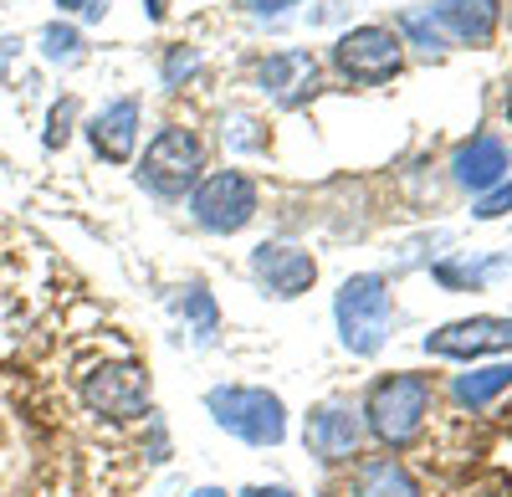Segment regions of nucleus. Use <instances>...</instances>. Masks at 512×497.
I'll use <instances>...</instances> for the list:
<instances>
[{
    "mask_svg": "<svg viewBox=\"0 0 512 497\" xmlns=\"http://www.w3.org/2000/svg\"><path fill=\"white\" fill-rule=\"evenodd\" d=\"M502 211H512V180H507V185H497L492 195H482V200H477V216H482V221H497Z\"/></svg>",
    "mask_w": 512,
    "mask_h": 497,
    "instance_id": "nucleus-18",
    "label": "nucleus"
},
{
    "mask_svg": "<svg viewBox=\"0 0 512 497\" xmlns=\"http://www.w3.org/2000/svg\"><path fill=\"white\" fill-rule=\"evenodd\" d=\"M502 390H512V364H487V369H472V375H456V400L466 410L492 405Z\"/></svg>",
    "mask_w": 512,
    "mask_h": 497,
    "instance_id": "nucleus-16",
    "label": "nucleus"
},
{
    "mask_svg": "<svg viewBox=\"0 0 512 497\" xmlns=\"http://www.w3.org/2000/svg\"><path fill=\"white\" fill-rule=\"evenodd\" d=\"M333 318H338V339H344L349 354L369 359L384 349V339H390V287H384V277H349L344 287H338L333 298Z\"/></svg>",
    "mask_w": 512,
    "mask_h": 497,
    "instance_id": "nucleus-1",
    "label": "nucleus"
},
{
    "mask_svg": "<svg viewBox=\"0 0 512 497\" xmlns=\"http://www.w3.org/2000/svg\"><path fill=\"white\" fill-rule=\"evenodd\" d=\"M77 390H82V400H88V410H98V416H108V421L149 416V369L134 364V359L93 364L88 375L77 380Z\"/></svg>",
    "mask_w": 512,
    "mask_h": 497,
    "instance_id": "nucleus-4",
    "label": "nucleus"
},
{
    "mask_svg": "<svg viewBox=\"0 0 512 497\" xmlns=\"http://www.w3.org/2000/svg\"><path fill=\"white\" fill-rule=\"evenodd\" d=\"M400 57H405V47H400V36L390 26H359V31H349L333 47V62L344 67L354 82H384V77H395L400 72Z\"/></svg>",
    "mask_w": 512,
    "mask_h": 497,
    "instance_id": "nucleus-7",
    "label": "nucleus"
},
{
    "mask_svg": "<svg viewBox=\"0 0 512 497\" xmlns=\"http://www.w3.org/2000/svg\"><path fill=\"white\" fill-rule=\"evenodd\" d=\"M354 497H420V482L395 457H369L354 472Z\"/></svg>",
    "mask_w": 512,
    "mask_h": 497,
    "instance_id": "nucleus-15",
    "label": "nucleus"
},
{
    "mask_svg": "<svg viewBox=\"0 0 512 497\" xmlns=\"http://www.w3.org/2000/svg\"><path fill=\"white\" fill-rule=\"evenodd\" d=\"M308 451L318 462H344L349 451L359 446V416L349 405H318L308 416Z\"/></svg>",
    "mask_w": 512,
    "mask_h": 497,
    "instance_id": "nucleus-10",
    "label": "nucleus"
},
{
    "mask_svg": "<svg viewBox=\"0 0 512 497\" xmlns=\"http://www.w3.org/2000/svg\"><path fill=\"white\" fill-rule=\"evenodd\" d=\"M41 41H47V57L52 62H62V57L77 52V31L72 26H47V31H41Z\"/></svg>",
    "mask_w": 512,
    "mask_h": 497,
    "instance_id": "nucleus-17",
    "label": "nucleus"
},
{
    "mask_svg": "<svg viewBox=\"0 0 512 497\" xmlns=\"http://www.w3.org/2000/svg\"><path fill=\"white\" fill-rule=\"evenodd\" d=\"M57 6H62V11H88L93 0H57Z\"/></svg>",
    "mask_w": 512,
    "mask_h": 497,
    "instance_id": "nucleus-23",
    "label": "nucleus"
},
{
    "mask_svg": "<svg viewBox=\"0 0 512 497\" xmlns=\"http://www.w3.org/2000/svg\"><path fill=\"white\" fill-rule=\"evenodd\" d=\"M405 31L420 41V47H441V41H446V31H441L431 16H405Z\"/></svg>",
    "mask_w": 512,
    "mask_h": 497,
    "instance_id": "nucleus-19",
    "label": "nucleus"
},
{
    "mask_svg": "<svg viewBox=\"0 0 512 497\" xmlns=\"http://www.w3.org/2000/svg\"><path fill=\"white\" fill-rule=\"evenodd\" d=\"M144 185L159 195H185L200 180V139L185 129H164L144 154Z\"/></svg>",
    "mask_w": 512,
    "mask_h": 497,
    "instance_id": "nucleus-6",
    "label": "nucleus"
},
{
    "mask_svg": "<svg viewBox=\"0 0 512 497\" xmlns=\"http://www.w3.org/2000/svg\"><path fill=\"white\" fill-rule=\"evenodd\" d=\"M256 11H282V6H292V0H251Z\"/></svg>",
    "mask_w": 512,
    "mask_h": 497,
    "instance_id": "nucleus-22",
    "label": "nucleus"
},
{
    "mask_svg": "<svg viewBox=\"0 0 512 497\" xmlns=\"http://www.w3.org/2000/svg\"><path fill=\"white\" fill-rule=\"evenodd\" d=\"M67 123H72V103H57V108H52V129H47V144H52V149L67 144V134H72Z\"/></svg>",
    "mask_w": 512,
    "mask_h": 497,
    "instance_id": "nucleus-20",
    "label": "nucleus"
},
{
    "mask_svg": "<svg viewBox=\"0 0 512 497\" xmlns=\"http://www.w3.org/2000/svg\"><path fill=\"white\" fill-rule=\"evenodd\" d=\"M431 354L446 359H477V354H512V318H461L425 339Z\"/></svg>",
    "mask_w": 512,
    "mask_h": 497,
    "instance_id": "nucleus-8",
    "label": "nucleus"
},
{
    "mask_svg": "<svg viewBox=\"0 0 512 497\" xmlns=\"http://www.w3.org/2000/svg\"><path fill=\"white\" fill-rule=\"evenodd\" d=\"M364 416L384 446H405L420 436L425 416H431V385L420 375H384L364 400Z\"/></svg>",
    "mask_w": 512,
    "mask_h": 497,
    "instance_id": "nucleus-3",
    "label": "nucleus"
},
{
    "mask_svg": "<svg viewBox=\"0 0 512 497\" xmlns=\"http://www.w3.org/2000/svg\"><path fill=\"white\" fill-rule=\"evenodd\" d=\"M210 416L221 431L241 436L246 446H277L287 436V405L272 390H251V385H221L205 395Z\"/></svg>",
    "mask_w": 512,
    "mask_h": 497,
    "instance_id": "nucleus-2",
    "label": "nucleus"
},
{
    "mask_svg": "<svg viewBox=\"0 0 512 497\" xmlns=\"http://www.w3.org/2000/svg\"><path fill=\"white\" fill-rule=\"evenodd\" d=\"M88 134H93V149H98L103 159L123 164L128 154H134V144H139V103H134V98L108 103V108L88 123Z\"/></svg>",
    "mask_w": 512,
    "mask_h": 497,
    "instance_id": "nucleus-11",
    "label": "nucleus"
},
{
    "mask_svg": "<svg viewBox=\"0 0 512 497\" xmlns=\"http://www.w3.org/2000/svg\"><path fill=\"white\" fill-rule=\"evenodd\" d=\"M195 497H226V492H216V487H205V492H195Z\"/></svg>",
    "mask_w": 512,
    "mask_h": 497,
    "instance_id": "nucleus-25",
    "label": "nucleus"
},
{
    "mask_svg": "<svg viewBox=\"0 0 512 497\" xmlns=\"http://www.w3.org/2000/svg\"><path fill=\"white\" fill-rule=\"evenodd\" d=\"M144 6H149V16H154V21H164V11H169L164 0H144Z\"/></svg>",
    "mask_w": 512,
    "mask_h": 497,
    "instance_id": "nucleus-24",
    "label": "nucleus"
},
{
    "mask_svg": "<svg viewBox=\"0 0 512 497\" xmlns=\"http://www.w3.org/2000/svg\"><path fill=\"white\" fill-rule=\"evenodd\" d=\"M436 26L456 41H487L497 31V0H441Z\"/></svg>",
    "mask_w": 512,
    "mask_h": 497,
    "instance_id": "nucleus-13",
    "label": "nucleus"
},
{
    "mask_svg": "<svg viewBox=\"0 0 512 497\" xmlns=\"http://www.w3.org/2000/svg\"><path fill=\"white\" fill-rule=\"evenodd\" d=\"M256 277L267 282V293L272 298H297V293H308L313 277H318V262L308 252H297V246H256V257H251Z\"/></svg>",
    "mask_w": 512,
    "mask_h": 497,
    "instance_id": "nucleus-9",
    "label": "nucleus"
},
{
    "mask_svg": "<svg viewBox=\"0 0 512 497\" xmlns=\"http://www.w3.org/2000/svg\"><path fill=\"white\" fill-rule=\"evenodd\" d=\"M241 497H292V492L287 487H246Z\"/></svg>",
    "mask_w": 512,
    "mask_h": 497,
    "instance_id": "nucleus-21",
    "label": "nucleus"
},
{
    "mask_svg": "<svg viewBox=\"0 0 512 497\" xmlns=\"http://www.w3.org/2000/svg\"><path fill=\"white\" fill-rule=\"evenodd\" d=\"M262 82H267V88H272L282 103H297L303 93H313V82H318V62H313L308 52H277V57H267Z\"/></svg>",
    "mask_w": 512,
    "mask_h": 497,
    "instance_id": "nucleus-14",
    "label": "nucleus"
},
{
    "mask_svg": "<svg viewBox=\"0 0 512 497\" xmlns=\"http://www.w3.org/2000/svg\"><path fill=\"white\" fill-rule=\"evenodd\" d=\"M190 211L205 231H241L251 216H256V185L241 175V170H216L205 175L190 195Z\"/></svg>",
    "mask_w": 512,
    "mask_h": 497,
    "instance_id": "nucleus-5",
    "label": "nucleus"
},
{
    "mask_svg": "<svg viewBox=\"0 0 512 497\" xmlns=\"http://www.w3.org/2000/svg\"><path fill=\"white\" fill-rule=\"evenodd\" d=\"M502 175H507V149H502V139L477 134L472 144H461V154H456V180H461L466 190H492V185H502Z\"/></svg>",
    "mask_w": 512,
    "mask_h": 497,
    "instance_id": "nucleus-12",
    "label": "nucleus"
},
{
    "mask_svg": "<svg viewBox=\"0 0 512 497\" xmlns=\"http://www.w3.org/2000/svg\"><path fill=\"white\" fill-rule=\"evenodd\" d=\"M507 118H512V93H507Z\"/></svg>",
    "mask_w": 512,
    "mask_h": 497,
    "instance_id": "nucleus-26",
    "label": "nucleus"
}]
</instances>
